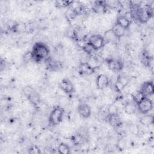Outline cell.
Wrapping results in <instances>:
<instances>
[{"mask_svg": "<svg viewBox=\"0 0 154 154\" xmlns=\"http://www.w3.org/2000/svg\"><path fill=\"white\" fill-rule=\"evenodd\" d=\"M132 100L135 104L138 103L142 99H143L144 97H146L144 96V94L142 93H141L140 91H138L135 94H132Z\"/></svg>", "mask_w": 154, "mask_h": 154, "instance_id": "obj_23", "label": "cell"}, {"mask_svg": "<svg viewBox=\"0 0 154 154\" xmlns=\"http://www.w3.org/2000/svg\"><path fill=\"white\" fill-rule=\"evenodd\" d=\"M136 105L138 111L143 114H148L153 109V102L147 97H144Z\"/></svg>", "mask_w": 154, "mask_h": 154, "instance_id": "obj_4", "label": "cell"}, {"mask_svg": "<svg viewBox=\"0 0 154 154\" xmlns=\"http://www.w3.org/2000/svg\"><path fill=\"white\" fill-rule=\"evenodd\" d=\"M60 88L67 94L72 93L74 91L75 88L73 83L67 78L63 79L59 83Z\"/></svg>", "mask_w": 154, "mask_h": 154, "instance_id": "obj_8", "label": "cell"}, {"mask_svg": "<svg viewBox=\"0 0 154 154\" xmlns=\"http://www.w3.org/2000/svg\"><path fill=\"white\" fill-rule=\"evenodd\" d=\"M87 42L94 51H98L102 49L106 44L103 37L97 34L91 35L88 38Z\"/></svg>", "mask_w": 154, "mask_h": 154, "instance_id": "obj_3", "label": "cell"}, {"mask_svg": "<svg viewBox=\"0 0 154 154\" xmlns=\"http://www.w3.org/2000/svg\"><path fill=\"white\" fill-rule=\"evenodd\" d=\"M129 130H130V131H131L132 134H135V135H137V134H138V132H139L140 129H139V127H138L137 125H135V124H132V125L129 126Z\"/></svg>", "mask_w": 154, "mask_h": 154, "instance_id": "obj_26", "label": "cell"}, {"mask_svg": "<svg viewBox=\"0 0 154 154\" xmlns=\"http://www.w3.org/2000/svg\"><path fill=\"white\" fill-rule=\"evenodd\" d=\"M111 29L117 38H120L125 35L126 29L116 23L114 24Z\"/></svg>", "mask_w": 154, "mask_h": 154, "instance_id": "obj_15", "label": "cell"}, {"mask_svg": "<svg viewBox=\"0 0 154 154\" xmlns=\"http://www.w3.org/2000/svg\"><path fill=\"white\" fill-rule=\"evenodd\" d=\"M106 118L107 119L108 122L111 125L115 127H117L120 125V123H121L120 118L119 116L117 114V113L109 114Z\"/></svg>", "mask_w": 154, "mask_h": 154, "instance_id": "obj_16", "label": "cell"}, {"mask_svg": "<svg viewBox=\"0 0 154 154\" xmlns=\"http://www.w3.org/2000/svg\"><path fill=\"white\" fill-rule=\"evenodd\" d=\"M64 115V109L60 106H56L51 111L49 117V122L52 125L55 126L59 125L63 120Z\"/></svg>", "mask_w": 154, "mask_h": 154, "instance_id": "obj_2", "label": "cell"}, {"mask_svg": "<svg viewBox=\"0 0 154 154\" xmlns=\"http://www.w3.org/2000/svg\"><path fill=\"white\" fill-rule=\"evenodd\" d=\"M103 37L105 39V43H114L117 39V38L115 36V35L114 34L111 29L107 30L105 32L104 35Z\"/></svg>", "mask_w": 154, "mask_h": 154, "instance_id": "obj_19", "label": "cell"}, {"mask_svg": "<svg viewBox=\"0 0 154 154\" xmlns=\"http://www.w3.org/2000/svg\"><path fill=\"white\" fill-rule=\"evenodd\" d=\"M145 97H149L152 96L154 93V85L152 81H149L144 82L141 85L139 90Z\"/></svg>", "mask_w": 154, "mask_h": 154, "instance_id": "obj_6", "label": "cell"}, {"mask_svg": "<svg viewBox=\"0 0 154 154\" xmlns=\"http://www.w3.org/2000/svg\"><path fill=\"white\" fill-rule=\"evenodd\" d=\"M116 23L126 29L129 27L131 23V19L126 15V14H121L117 17Z\"/></svg>", "mask_w": 154, "mask_h": 154, "instance_id": "obj_11", "label": "cell"}, {"mask_svg": "<svg viewBox=\"0 0 154 154\" xmlns=\"http://www.w3.org/2000/svg\"><path fill=\"white\" fill-rule=\"evenodd\" d=\"M117 146L120 149H123L126 146V143L123 140H120L118 143Z\"/></svg>", "mask_w": 154, "mask_h": 154, "instance_id": "obj_27", "label": "cell"}, {"mask_svg": "<svg viewBox=\"0 0 154 154\" xmlns=\"http://www.w3.org/2000/svg\"><path fill=\"white\" fill-rule=\"evenodd\" d=\"M107 6L105 4V1H96L93 6V10L98 14H103L106 13L107 10Z\"/></svg>", "mask_w": 154, "mask_h": 154, "instance_id": "obj_14", "label": "cell"}, {"mask_svg": "<svg viewBox=\"0 0 154 154\" xmlns=\"http://www.w3.org/2000/svg\"><path fill=\"white\" fill-rule=\"evenodd\" d=\"M143 117L140 119V123L144 126H150L153 123V116L149 114H144Z\"/></svg>", "mask_w": 154, "mask_h": 154, "instance_id": "obj_20", "label": "cell"}, {"mask_svg": "<svg viewBox=\"0 0 154 154\" xmlns=\"http://www.w3.org/2000/svg\"><path fill=\"white\" fill-rule=\"evenodd\" d=\"M79 69L80 72L82 73V74L89 75L94 73L96 68H94L92 66H91L89 64V63L87 61V62L81 63Z\"/></svg>", "mask_w": 154, "mask_h": 154, "instance_id": "obj_13", "label": "cell"}, {"mask_svg": "<svg viewBox=\"0 0 154 154\" xmlns=\"http://www.w3.org/2000/svg\"><path fill=\"white\" fill-rule=\"evenodd\" d=\"M108 68L112 72H119L123 69V63L119 59L109 58L106 60Z\"/></svg>", "mask_w": 154, "mask_h": 154, "instance_id": "obj_5", "label": "cell"}, {"mask_svg": "<svg viewBox=\"0 0 154 154\" xmlns=\"http://www.w3.org/2000/svg\"><path fill=\"white\" fill-rule=\"evenodd\" d=\"M73 1H56L55 2V5L58 8H65L72 4Z\"/></svg>", "mask_w": 154, "mask_h": 154, "instance_id": "obj_22", "label": "cell"}, {"mask_svg": "<svg viewBox=\"0 0 154 154\" xmlns=\"http://www.w3.org/2000/svg\"><path fill=\"white\" fill-rule=\"evenodd\" d=\"M28 153H31V154H39L41 153L40 149L38 146L36 145L31 146L29 149H28Z\"/></svg>", "mask_w": 154, "mask_h": 154, "instance_id": "obj_25", "label": "cell"}, {"mask_svg": "<svg viewBox=\"0 0 154 154\" xmlns=\"http://www.w3.org/2000/svg\"><path fill=\"white\" fill-rule=\"evenodd\" d=\"M26 97L29 102L35 106L37 105L40 101V98L38 94L35 91H34L33 90L31 91L26 95Z\"/></svg>", "mask_w": 154, "mask_h": 154, "instance_id": "obj_17", "label": "cell"}, {"mask_svg": "<svg viewBox=\"0 0 154 154\" xmlns=\"http://www.w3.org/2000/svg\"><path fill=\"white\" fill-rule=\"evenodd\" d=\"M57 152L61 154H68L70 153V148L67 144L61 143L57 147Z\"/></svg>", "mask_w": 154, "mask_h": 154, "instance_id": "obj_21", "label": "cell"}, {"mask_svg": "<svg viewBox=\"0 0 154 154\" xmlns=\"http://www.w3.org/2000/svg\"><path fill=\"white\" fill-rule=\"evenodd\" d=\"M96 84L99 90H105L109 84V79L106 75L104 74H100L96 78Z\"/></svg>", "mask_w": 154, "mask_h": 154, "instance_id": "obj_7", "label": "cell"}, {"mask_svg": "<svg viewBox=\"0 0 154 154\" xmlns=\"http://www.w3.org/2000/svg\"><path fill=\"white\" fill-rule=\"evenodd\" d=\"M128 84V80L125 76L119 75L114 84L115 90L117 92L122 91Z\"/></svg>", "mask_w": 154, "mask_h": 154, "instance_id": "obj_10", "label": "cell"}, {"mask_svg": "<svg viewBox=\"0 0 154 154\" xmlns=\"http://www.w3.org/2000/svg\"><path fill=\"white\" fill-rule=\"evenodd\" d=\"M77 111L79 115L83 119H88L91 113L90 106L85 103H80L78 106Z\"/></svg>", "mask_w": 154, "mask_h": 154, "instance_id": "obj_9", "label": "cell"}, {"mask_svg": "<svg viewBox=\"0 0 154 154\" xmlns=\"http://www.w3.org/2000/svg\"><path fill=\"white\" fill-rule=\"evenodd\" d=\"M72 141L76 145H79L83 143L84 138L81 134H76L72 137Z\"/></svg>", "mask_w": 154, "mask_h": 154, "instance_id": "obj_24", "label": "cell"}, {"mask_svg": "<svg viewBox=\"0 0 154 154\" xmlns=\"http://www.w3.org/2000/svg\"><path fill=\"white\" fill-rule=\"evenodd\" d=\"M137 108V105L133 102H126L123 105V109L128 114H133L135 113Z\"/></svg>", "mask_w": 154, "mask_h": 154, "instance_id": "obj_18", "label": "cell"}, {"mask_svg": "<svg viewBox=\"0 0 154 154\" xmlns=\"http://www.w3.org/2000/svg\"><path fill=\"white\" fill-rule=\"evenodd\" d=\"M49 54L50 50L48 45L40 42L34 44L31 51L32 60L36 63L45 61L49 57Z\"/></svg>", "mask_w": 154, "mask_h": 154, "instance_id": "obj_1", "label": "cell"}, {"mask_svg": "<svg viewBox=\"0 0 154 154\" xmlns=\"http://www.w3.org/2000/svg\"><path fill=\"white\" fill-rule=\"evenodd\" d=\"M45 62H46V67L49 69L53 71H57L62 67L60 61L55 60L54 59H52L49 57L45 60Z\"/></svg>", "mask_w": 154, "mask_h": 154, "instance_id": "obj_12", "label": "cell"}]
</instances>
